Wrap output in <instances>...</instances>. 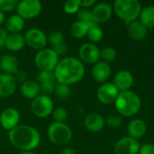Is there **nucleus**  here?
<instances>
[{"label": "nucleus", "mask_w": 154, "mask_h": 154, "mask_svg": "<svg viewBox=\"0 0 154 154\" xmlns=\"http://www.w3.org/2000/svg\"><path fill=\"white\" fill-rule=\"evenodd\" d=\"M53 73L59 84L70 86L79 82L83 79L85 66L78 58L66 57L59 60Z\"/></svg>", "instance_id": "1"}, {"label": "nucleus", "mask_w": 154, "mask_h": 154, "mask_svg": "<svg viewBox=\"0 0 154 154\" xmlns=\"http://www.w3.org/2000/svg\"><path fill=\"white\" fill-rule=\"evenodd\" d=\"M11 144L21 152H32L41 143L40 132L32 125H19L8 132Z\"/></svg>", "instance_id": "2"}, {"label": "nucleus", "mask_w": 154, "mask_h": 154, "mask_svg": "<svg viewBox=\"0 0 154 154\" xmlns=\"http://www.w3.org/2000/svg\"><path fill=\"white\" fill-rule=\"evenodd\" d=\"M117 112L124 116H133L141 108V99L134 91H124L118 94L115 102Z\"/></svg>", "instance_id": "3"}, {"label": "nucleus", "mask_w": 154, "mask_h": 154, "mask_svg": "<svg viewBox=\"0 0 154 154\" xmlns=\"http://www.w3.org/2000/svg\"><path fill=\"white\" fill-rule=\"evenodd\" d=\"M49 141L56 146H64L72 139V130L65 123L53 122L47 128Z\"/></svg>", "instance_id": "4"}, {"label": "nucleus", "mask_w": 154, "mask_h": 154, "mask_svg": "<svg viewBox=\"0 0 154 154\" xmlns=\"http://www.w3.org/2000/svg\"><path fill=\"white\" fill-rule=\"evenodd\" d=\"M114 9L118 17L125 22H134L140 15L142 5L137 0H116Z\"/></svg>", "instance_id": "5"}, {"label": "nucleus", "mask_w": 154, "mask_h": 154, "mask_svg": "<svg viewBox=\"0 0 154 154\" xmlns=\"http://www.w3.org/2000/svg\"><path fill=\"white\" fill-rule=\"evenodd\" d=\"M60 58L52 48H44L34 55V64L40 71L53 72Z\"/></svg>", "instance_id": "6"}, {"label": "nucleus", "mask_w": 154, "mask_h": 154, "mask_svg": "<svg viewBox=\"0 0 154 154\" xmlns=\"http://www.w3.org/2000/svg\"><path fill=\"white\" fill-rule=\"evenodd\" d=\"M54 109L53 100L49 96L39 95L37 97L32 100L31 110L32 114L38 118L49 117Z\"/></svg>", "instance_id": "7"}, {"label": "nucleus", "mask_w": 154, "mask_h": 154, "mask_svg": "<svg viewBox=\"0 0 154 154\" xmlns=\"http://www.w3.org/2000/svg\"><path fill=\"white\" fill-rule=\"evenodd\" d=\"M42 10V4L39 0H22L18 2L16 14L24 21L37 17Z\"/></svg>", "instance_id": "8"}, {"label": "nucleus", "mask_w": 154, "mask_h": 154, "mask_svg": "<svg viewBox=\"0 0 154 154\" xmlns=\"http://www.w3.org/2000/svg\"><path fill=\"white\" fill-rule=\"evenodd\" d=\"M25 44L30 48L40 51L46 48L48 39L46 33L39 28H31L24 34Z\"/></svg>", "instance_id": "9"}, {"label": "nucleus", "mask_w": 154, "mask_h": 154, "mask_svg": "<svg viewBox=\"0 0 154 154\" xmlns=\"http://www.w3.org/2000/svg\"><path fill=\"white\" fill-rule=\"evenodd\" d=\"M21 122V115L14 107H6L0 114L1 127L9 132L18 126Z\"/></svg>", "instance_id": "10"}, {"label": "nucleus", "mask_w": 154, "mask_h": 154, "mask_svg": "<svg viewBox=\"0 0 154 154\" xmlns=\"http://www.w3.org/2000/svg\"><path fill=\"white\" fill-rule=\"evenodd\" d=\"M79 56L82 63L96 64L100 59V50L94 43H84L79 49Z\"/></svg>", "instance_id": "11"}, {"label": "nucleus", "mask_w": 154, "mask_h": 154, "mask_svg": "<svg viewBox=\"0 0 154 154\" xmlns=\"http://www.w3.org/2000/svg\"><path fill=\"white\" fill-rule=\"evenodd\" d=\"M118 94V89L114 83H104L97 91L98 100L105 105H109L116 102Z\"/></svg>", "instance_id": "12"}, {"label": "nucleus", "mask_w": 154, "mask_h": 154, "mask_svg": "<svg viewBox=\"0 0 154 154\" xmlns=\"http://www.w3.org/2000/svg\"><path fill=\"white\" fill-rule=\"evenodd\" d=\"M139 143L131 137L120 139L115 146V154H138L140 151Z\"/></svg>", "instance_id": "13"}, {"label": "nucleus", "mask_w": 154, "mask_h": 154, "mask_svg": "<svg viewBox=\"0 0 154 154\" xmlns=\"http://www.w3.org/2000/svg\"><path fill=\"white\" fill-rule=\"evenodd\" d=\"M17 83L14 77L6 73H0V97H9L16 90Z\"/></svg>", "instance_id": "14"}, {"label": "nucleus", "mask_w": 154, "mask_h": 154, "mask_svg": "<svg viewBox=\"0 0 154 154\" xmlns=\"http://www.w3.org/2000/svg\"><path fill=\"white\" fill-rule=\"evenodd\" d=\"M134 84V77L127 70H120L116 73L114 79V85L118 91H128Z\"/></svg>", "instance_id": "15"}, {"label": "nucleus", "mask_w": 154, "mask_h": 154, "mask_svg": "<svg viewBox=\"0 0 154 154\" xmlns=\"http://www.w3.org/2000/svg\"><path fill=\"white\" fill-rule=\"evenodd\" d=\"M111 75V68L106 61H98L92 68V77L99 83H105Z\"/></svg>", "instance_id": "16"}, {"label": "nucleus", "mask_w": 154, "mask_h": 154, "mask_svg": "<svg viewBox=\"0 0 154 154\" xmlns=\"http://www.w3.org/2000/svg\"><path fill=\"white\" fill-rule=\"evenodd\" d=\"M92 14L97 23H106L112 16V7L107 3H98L94 6Z\"/></svg>", "instance_id": "17"}, {"label": "nucleus", "mask_w": 154, "mask_h": 154, "mask_svg": "<svg viewBox=\"0 0 154 154\" xmlns=\"http://www.w3.org/2000/svg\"><path fill=\"white\" fill-rule=\"evenodd\" d=\"M0 67L4 73L14 76L19 70V61L13 54H5L0 60Z\"/></svg>", "instance_id": "18"}, {"label": "nucleus", "mask_w": 154, "mask_h": 154, "mask_svg": "<svg viewBox=\"0 0 154 154\" xmlns=\"http://www.w3.org/2000/svg\"><path fill=\"white\" fill-rule=\"evenodd\" d=\"M84 125L86 129L92 133L100 132L105 126V119L102 116L97 113L88 114L84 119Z\"/></svg>", "instance_id": "19"}, {"label": "nucleus", "mask_w": 154, "mask_h": 154, "mask_svg": "<svg viewBox=\"0 0 154 154\" xmlns=\"http://www.w3.org/2000/svg\"><path fill=\"white\" fill-rule=\"evenodd\" d=\"M20 92L22 96L27 99H34L39 95H41L40 84L36 80L27 79L25 82L21 84Z\"/></svg>", "instance_id": "20"}, {"label": "nucleus", "mask_w": 154, "mask_h": 154, "mask_svg": "<svg viewBox=\"0 0 154 154\" xmlns=\"http://www.w3.org/2000/svg\"><path fill=\"white\" fill-rule=\"evenodd\" d=\"M24 35L21 33H8L5 47L11 52H17L25 46Z\"/></svg>", "instance_id": "21"}, {"label": "nucleus", "mask_w": 154, "mask_h": 154, "mask_svg": "<svg viewBox=\"0 0 154 154\" xmlns=\"http://www.w3.org/2000/svg\"><path fill=\"white\" fill-rule=\"evenodd\" d=\"M5 30L9 33H21V32L24 29L25 22L24 20L19 16L17 14H12L5 19Z\"/></svg>", "instance_id": "22"}, {"label": "nucleus", "mask_w": 154, "mask_h": 154, "mask_svg": "<svg viewBox=\"0 0 154 154\" xmlns=\"http://www.w3.org/2000/svg\"><path fill=\"white\" fill-rule=\"evenodd\" d=\"M128 134L133 139H140L142 138L147 131V126L144 121L141 119H134L130 122L128 125Z\"/></svg>", "instance_id": "23"}, {"label": "nucleus", "mask_w": 154, "mask_h": 154, "mask_svg": "<svg viewBox=\"0 0 154 154\" xmlns=\"http://www.w3.org/2000/svg\"><path fill=\"white\" fill-rule=\"evenodd\" d=\"M128 33L132 39L135 41H140L146 36L147 28L140 21L135 20L130 23L128 28Z\"/></svg>", "instance_id": "24"}, {"label": "nucleus", "mask_w": 154, "mask_h": 154, "mask_svg": "<svg viewBox=\"0 0 154 154\" xmlns=\"http://www.w3.org/2000/svg\"><path fill=\"white\" fill-rule=\"evenodd\" d=\"M140 22L146 28L154 27V5L144 7L140 14Z\"/></svg>", "instance_id": "25"}, {"label": "nucleus", "mask_w": 154, "mask_h": 154, "mask_svg": "<svg viewBox=\"0 0 154 154\" xmlns=\"http://www.w3.org/2000/svg\"><path fill=\"white\" fill-rule=\"evenodd\" d=\"M88 26L84 23L83 22H80V21H76L74 22L70 28H69V32H70V34L76 38V39H82L84 38L85 36H87L88 34Z\"/></svg>", "instance_id": "26"}, {"label": "nucleus", "mask_w": 154, "mask_h": 154, "mask_svg": "<svg viewBox=\"0 0 154 154\" xmlns=\"http://www.w3.org/2000/svg\"><path fill=\"white\" fill-rule=\"evenodd\" d=\"M78 18H79V21L86 23L88 26V28L97 25V23L96 22V20L93 17L92 11H90L87 8H82L78 12Z\"/></svg>", "instance_id": "27"}, {"label": "nucleus", "mask_w": 154, "mask_h": 154, "mask_svg": "<svg viewBox=\"0 0 154 154\" xmlns=\"http://www.w3.org/2000/svg\"><path fill=\"white\" fill-rule=\"evenodd\" d=\"M87 36H88V38L89 39L90 42H100L103 39L104 32L99 26L97 25V26H94V27H91V28L88 29Z\"/></svg>", "instance_id": "28"}, {"label": "nucleus", "mask_w": 154, "mask_h": 154, "mask_svg": "<svg viewBox=\"0 0 154 154\" xmlns=\"http://www.w3.org/2000/svg\"><path fill=\"white\" fill-rule=\"evenodd\" d=\"M51 115L54 119V122L58 123H64L68 118V111L66 110V108L62 106L54 107Z\"/></svg>", "instance_id": "29"}, {"label": "nucleus", "mask_w": 154, "mask_h": 154, "mask_svg": "<svg viewBox=\"0 0 154 154\" xmlns=\"http://www.w3.org/2000/svg\"><path fill=\"white\" fill-rule=\"evenodd\" d=\"M47 39L48 42L51 45V47L64 42V35L59 31H53L50 32L49 35H47Z\"/></svg>", "instance_id": "30"}, {"label": "nucleus", "mask_w": 154, "mask_h": 154, "mask_svg": "<svg viewBox=\"0 0 154 154\" xmlns=\"http://www.w3.org/2000/svg\"><path fill=\"white\" fill-rule=\"evenodd\" d=\"M54 93L56 94V96L61 99H66L70 96L71 93V88L68 85H64V84H59L57 86H55V90Z\"/></svg>", "instance_id": "31"}, {"label": "nucleus", "mask_w": 154, "mask_h": 154, "mask_svg": "<svg viewBox=\"0 0 154 154\" xmlns=\"http://www.w3.org/2000/svg\"><path fill=\"white\" fill-rule=\"evenodd\" d=\"M64 11L69 14H78V12L80 10L79 5V0H69L63 5Z\"/></svg>", "instance_id": "32"}, {"label": "nucleus", "mask_w": 154, "mask_h": 154, "mask_svg": "<svg viewBox=\"0 0 154 154\" xmlns=\"http://www.w3.org/2000/svg\"><path fill=\"white\" fill-rule=\"evenodd\" d=\"M18 2L17 0H0V11L5 14L16 10Z\"/></svg>", "instance_id": "33"}, {"label": "nucleus", "mask_w": 154, "mask_h": 154, "mask_svg": "<svg viewBox=\"0 0 154 154\" xmlns=\"http://www.w3.org/2000/svg\"><path fill=\"white\" fill-rule=\"evenodd\" d=\"M100 57L106 62L113 61L116 58V51L112 47H106L102 51H100Z\"/></svg>", "instance_id": "34"}, {"label": "nucleus", "mask_w": 154, "mask_h": 154, "mask_svg": "<svg viewBox=\"0 0 154 154\" xmlns=\"http://www.w3.org/2000/svg\"><path fill=\"white\" fill-rule=\"evenodd\" d=\"M55 79L54 73L49 71H40L37 76V82L39 84L42 83H53Z\"/></svg>", "instance_id": "35"}, {"label": "nucleus", "mask_w": 154, "mask_h": 154, "mask_svg": "<svg viewBox=\"0 0 154 154\" xmlns=\"http://www.w3.org/2000/svg\"><path fill=\"white\" fill-rule=\"evenodd\" d=\"M106 123L107 124V125L110 128L116 129L121 125L122 118L118 115H110L109 116H107V118L106 120Z\"/></svg>", "instance_id": "36"}, {"label": "nucleus", "mask_w": 154, "mask_h": 154, "mask_svg": "<svg viewBox=\"0 0 154 154\" xmlns=\"http://www.w3.org/2000/svg\"><path fill=\"white\" fill-rule=\"evenodd\" d=\"M40 88H41L42 95L50 97L51 94L54 93L55 85H54V83H42V84H40Z\"/></svg>", "instance_id": "37"}, {"label": "nucleus", "mask_w": 154, "mask_h": 154, "mask_svg": "<svg viewBox=\"0 0 154 154\" xmlns=\"http://www.w3.org/2000/svg\"><path fill=\"white\" fill-rule=\"evenodd\" d=\"M51 48H52V50L56 52V54H57L59 57L64 55V54L66 53V51H67V45H66L65 42H62V43L58 44V45H56V46H53V47H51Z\"/></svg>", "instance_id": "38"}, {"label": "nucleus", "mask_w": 154, "mask_h": 154, "mask_svg": "<svg viewBox=\"0 0 154 154\" xmlns=\"http://www.w3.org/2000/svg\"><path fill=\"white\" fill-rule=\"evenodd\" d=\"M139 154H154V145L152 143H146L140 148Z\"/></svg>", "instance_id": "39"}, {"label": "nucleus", "mask_w": 154, "mask_h": 154, "mask_svg": "<svg viewBox=\"0 0 154 154\" xmlns=\"http://www.w3.org/2000/svg\"><path fill=\"white\" fill-rule=\"evenodd\" d=\"M14 77V79H15L16 83L23 84V82H25L27 80V74L23 70H18V72Z\"/></svg>", "instance_id": "40"}, {"label": "nucleus", "mask_w": 154, "mask_h": 154, "mask_svg": "<svg viewBox=\"0 0 154 154\" xmlns=\"http://www.w3.org/2000/svg\"><path fill=\"white\" fill-rule=\"evenodd\" d=\"M7 36H8L7 31L5 28L0 27V48L5 47V43Z\"/></svg>", "instance_id": "41"}, {"label": "nucleus", "mask_w": 154, "mask_h": 154, "mask_svg": "<svg viewBox=\"0 0 154 154\" xmlns=\"http://www.w3.org/2000/svg\"><path fill=\"white\" fill-rule=\"evenodd\" d=\"M96 1L95 0H79V5L80 7L83 8H88L90 6H92L93 5H95Z\"/></svg>", "instance_id": "42"}, {"label": "nucleus", "mask_w": 154, "mask_h": 154, "mask_svg": "<svg viewBox=\"0 0 154 154\" xmlns=\"http://www.w3.org/2000/svg\"><path fill=\"white\" fill-rule=\"evenodd\" d=\"M60 154H77L75 150L72 149V148H69V147H67V148H64L62 151H61V153Z\"/></svg>", "instance_id": "43"}, {"label": "nucleus", "mask_w": 154, "mask_h": 154, "mask_svg": "<svg viewBox=\"0 0 154 154\" xmlns=\"http://www.w3.org/2000/svg\"><path fill=\"white\" fill-rule=\"evenodd\" d=\"M5 14L0 11V27L2 24L5 23Z\"/></svg>", "instance_id": "44"}, {"label": "nucleus", "mask_w": 154, "mask_h": 154, "mask_svg": "<svg viewBox=\"0 0 154 154\" xmlns=\"http://www.w3.org/2000/svg\"><path fill=\"white\" fill-rule=\"evenodd\" d=\"M19 154H36L33 152H21Z\"/></svg>", "instance_id": "45"}, {"label": "nucleus", "mask_w": 154, "mask_h": 154, "mask_svg": "<svg viewBox=\"0 0 154 154\" xmlns=\"http://www.w3.org/2000/svg\"><path fill=\"white\" fill-rule=\"evenodd\" d=\"M0 69H1V67H0Z\"/></svg>", "instance_id": "46"}]
</instances>
